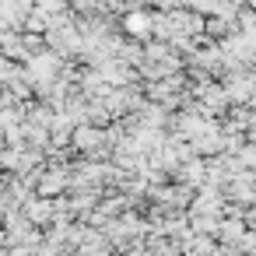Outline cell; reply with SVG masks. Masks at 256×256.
Here are the masks:
<instances>
[{
  "instance_id": "cell-5",
  "label": "cell",
  "mask_w": 256,
  "mask_h": 256,
  "mask_svg": "<svg viewBox=\"0 0 256 256\" xmlns=\"http://www.w3.org/2000/svg\"><path fill=\"white\" fill-rule=\"evenodd\" d=\"M162 0H123V8L130 11V8H158Z\"/></svg>"
},
{
  "instance_id": "cell-3",
  "label": "cell",
  "mask_w": 256,
  "mask_h": 256,
  "mask_svg": "<svg viewBox=\"0 0 256 256\" xmlns=\"http://www.w3.org/2000/svg\"><path fill=\"white\" fill-rule=\"evenodd\" d=\"M252 224L246 221V214H221V228H218V242L224 246H238L242 235L249 232Z\"/></svg>"
},
{
  "instance_id": "cell-2",
  "label": "cell",
  "mask_w": 256,
  "mask_h": 256,
  "mask_svg": "<svg viewBox=\"0 0 256 256\" xmlns=\"http://www.w3.org/2000/svg\"><path fill=\"white\" fill-rule=\"evenodd\" d=\"M25 214L39 224V228H50L60 214H56V196H42V193H36L28 204H25Z\"/></svg>"
},
{
  "instance_id": "cell-1",
  "label": "cell",
  "mask_w": 256,
  "mask_h": 256,
  "mask_svg": "<svg viewBox=\"0 0 256 256\" xmlns=\"http://www.w3.org/2000/svg\"><path fill=\"white\" fill-rule=\"evenodd\" d=\"M120 28H123V36L140 39V42L154 39V8H130V11H123L120 14Z\"/></svg>"
},
{
  "instance_id": "cell-4",
  "label": "cell",
  "mask_w": 256,
  "mask_h": 256,
  "mask_svg": "<svg viewBox=\"0 0 256 256\" xmlns=\"http://www.w3.org/2000/svg\"><path fill=\"white\" fill-rule=\"evenodd\" d=\"M218 235H204V232H190L186 238H179L182 256H214L218 252Z\"/></svg>"
}]
</instances>
